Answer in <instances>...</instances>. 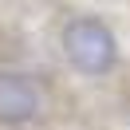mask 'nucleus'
Listing matches in <instances>:
<instances>
[{
    "instance_id": "2",
    "label": "nucleus",
    "mask_w": 130,
    "mask_h": 130,
    "mask_svg": "<svg viewBox=\"0 0 130 130\" xmlns=\"http://www.w3.org/2000/svg\"><path fill=\"white\" fill-rule=\"evenodd\" d=\"M43 95L32 75L24 71H0V126H24L40 114Z\"/></svg>"
},
{
    "instance_id": "1",
    "label": "nucleus",
    "mask_w": 130,
    "mask_h": 130,
    "mask_svg": "<svg viewBox=\"0 0 130 130\" xmlns=\"http://www.w3.org/2000/svg\"><path fill=\"white\" fill-rule=\"evenodd\" d=\"M67 63L87 79H103L118 67V40L99 16H71L59 32Z\"/></svg>"
}]
</instances>
